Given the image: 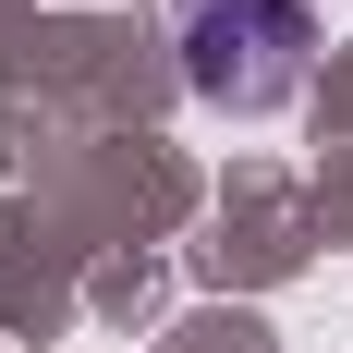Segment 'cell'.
Segmentation results:
<instances>
[{
  "label": "cell",
  "mask_w": 353,
  "mask_h": 353,
  "mask_svg": "<svg viewBox=\"0 0 353 353\" xmlns=\"http://www.w3.org/2000/svg\"><path fill=\"white\" fill-rule=\"evenodd\" d=\"M305 61H317L305 0H183V85L195 98L281 110V98H305Z\"/></svg>",
  "instance_id": "6da1fadb"
}]
</instances>
